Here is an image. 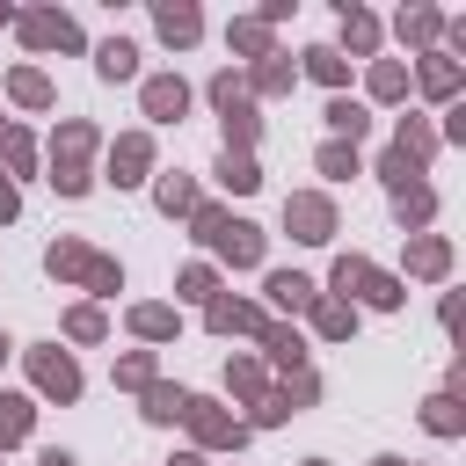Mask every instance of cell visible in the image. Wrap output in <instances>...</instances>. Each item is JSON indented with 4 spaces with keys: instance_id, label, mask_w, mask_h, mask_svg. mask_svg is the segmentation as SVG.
<instances>
[{
    "instance_id": "7a4b0ae2",
    "label": "cell",
    "mask_w": 466,
    "mask_h": 466,
    "mask_svg": "<svg viewBox=\"0 0 466 466\" xmlns=\"http://www.w3.org/2000/svg\"><path fill=\"white\" fill-rule=\"evenodd\" d=\"M51 277H73V284H87V291H116L124 277H116V262L109 255H95V248H80V240H51Z\"/></svg>"
},
{
    "instance_id": "74e56055",
    "label": "cell",
    "mask_w": 466,
    "mask_h": 466,
    "mask_svg": "<svg viewBox=\"0 0 466 466\" xmlns=\"http://www.w3.org/2000/svg\"><path fill=\"white\" fill-rule=\"evenodd\" d=\"M116 386H138V393H146V386H153V357H124V364H116Z\"/></svg>"
},
{
    "instance_id": "52a82bcc",
    "label": "cell",
    "mask_w": 466,
    "mask_h": 466,
    "mask_svg": "<svg viewBox=\"0 0 466 466\" xmlns=\"http://www.w3.org/2000/svg\"><path fill=\"white\" fill-rule=\"evenodd\" d=\"M29 371H36V386H44V393H58V400H73V393H80V371H73V357H66V350H36V357H29Z\"/></svg>"
},
{
    "instance_id": "d590c367",
    "label": "cell",
    "mask_w": 466,
    "mask_h": 466,
    "mask_svg": "<svg viewBox=\"0 0 466 466\" xmlns=\"http://www.w3.org/2000/svg\"><path fill=\"white\" fill-rule=\"evenodd\" d=\"M320 175H335V182H342V175H357V153H350V146L335 138V146L320 153Z\"/></svg>"
},
{
    "instance_id": "9c48e42d",
    "label": "cell",
    "mask_w": 466,
    "mask_h": 466,
    "mask_svg": "<svg viewBox=\"0 0 466 466\" xmlns=\"http://www.w3.org/2000/svg\"><path fill=\"white\" fill-rule=\"evenodd\" d=\"M182 422H197V437H204V444H240V422H233V415H218L211 400H189V408H182Z\"/></svg>"
},
{
    "instance_id": "6da1fadb",
    "label": "cell",
    "mask_w": 466,
    "mask_h": 466,
    "mask_svg": "<svg viewBox=\"0 0 466 466\" xmlns=\"http://www.w3.org/2000/svg\"><path fill=\"white\" fill-rule=\"evenodd\" d=\"M189 226H197V240H211L226 262H240V269H248V262H262V233H255L248 218H226V211H204V204H197V211H189Z\"/></svg>"
},
{
    "instance_id": "4fadbf2b",
    "label": "cell",
    "mask_w": 466,
    "mask_h": 466,
    "mask_svg": "<svg viewBox=\"0 0 466 466\" xmlns=\"http://www.w3.org/2000/svg\"><path fill=\"white\" fill-rule=\"evenodd\" d=\"M269 299H277V306H284V313H299V306H313V299H320V291H313V284H306V277H299V269H277V277H269Z\"/></svg>"
},
{
    "instance_id": "603a6c76",
    "label": "cell",
    "mask_w": 466,
    "mask_h": 466,
    "mask_svg": "<svg viewBox=\"0 0 466 466\" xmlns=\"http://www.w3.org/2000/svg\"><path fill=\"white\" fill-rule=\"evenodd\" d=\"M182 408H189V393H175V386H146V415H153V422H175Z\"/></svg>"
},
{
    "instance_id": "ab89813d",
    "label": "cell",
    "mask_w": 466,
    "mask_h": 466,
    "mask_svg": "<svg viewBox=\"0 0 466 466\" xmlns=\"http://www.w3.org/2000/svg\"><path fill=\"white\" fill-rule=\"evenodd\" d=\"M182 299H211V269H204V262L182 269Z\"/></svg>"
},
{
    "instance_id": "d6986e66",
    "label": "cell",
    "mask_w": 466,
    "mask_h": 466,
    "mask_svg": "<svg viewBox=\"0 0 466 466\" xmlns=\"http://www.w3.org/2000/svg\"><path fill=\"white\" fill-rule=\"evenodd\" d=\"M313 328H320V335H350V328H357V313H350L342 299H313Z\"/></svg>"
},
{
    "instance_id": "f35d334b",
    "label": "cell",
    "mask_w": 466,
    "mask_h": 466,
    "mask_svg": "<svg viewBox=\"0 0 466 466\" xmlns=\"http://www.w3.org/2000/svg\"><path fill=\"white\" fill-rule=\"evenodd\" d=\"M7 167H15V175H29V167H36V146H29V138H15V131H7Z\"/></svg>"
},
{
    "instance_id": "4316f807",
    "label": "cell",
    "mask_w": 466,
    "mask_h": 466,
    "mask_svg": "<svg viewBox=\"0 0 466 466\" xmlns=\"http://www.w3.org/2000/svg\"><path fill=\"white\" fill-rule=\"evenodd\" d=\"M131 328H138L146 342H160V335H175V313H167V306H138V313H131Z\"/></svg>"
},
{
    "instance_id": "f1b7e54d",
    "label": "cell",
    "mask_w": 466,
    "mask_h": 466,
    "mask_svg": "<svg viewBox=\"0 0 466 466\" xmlns=\"http://www.w3.org/2000/svg\"><path fill=\"white\" fill-rule=\"evenodd\" d=\"M306 73H313V80H328V87H342V73H350V66H342L335 51H306Z\"/></svg>"
},
{
    "instance_id": "8fae6325",
    "label": "cell",
    "mask_w": 466,
    "mask_h": 466,
    "mask_svg": "<svg viewBox=\"0 0 466 466\" xmlns=\"http://www.w3.org/2000/svg\"><path fill=\"white\" fill-rule=\"evenodd\" d=\"M182 109H189V87H182L175 73L146 80V116H160V124H167V116H182Z\"/></svg>"
},
{
    "instance_id": "30bf717a",
    "label": "cell",
    "mask_w": 466,
    "mask_h": 466,
    "mask_svg": "<svg viewBox=\"0 0 466 466\" xmlns=\"http://www.w3.org/2000/svg\"><path fill=\"white\" fill-rule=\"evenodd\" d=\"M22 36H29L36 51H44V44H58V51H73V44H80V29H73L66 15H22Z\"/></svg>"
},
{
    "instance_id": "44dd1931",
    "label": "cell",
    "mask_w": 466,
    "mask_h": 466,
    "mask_svg": "<svg viewBox=\"0 0 466 466\" xmlns=\"http://www.w3.org/2000/svg\"><path fill=\"white\" fill-rule=\"evenodd\" d=\"M218 182H226V189H255V182H262V175H255V153H226V160H218Z\"/></svg>"
},
{
    "instance_id": "8d00e7d4",
    "label": "cell",
    "mask_w": 466,
    "mask_h": 466,
    "mask_svg": "<svg viewBox=\"0 0 466 466\" xmlns=\"http://www.w3.org/2000/svg\"><path fill=\"white\" fill-rule=\"evenodd\" d=\"M379 175H386L393 189H408V182L422 175V160H408V153H386V167H379Z\"/></svg>"
},
{
    "instance_id": "7c38bea8",
    "label": "cell",
    "mask_w": 466,
    "mask_h": 466,
    "mask_svg": "<svg viewBox=\"0 0 466 466\" xmlns=\"http://www.w3.org/2000/svg\"><path fill=\"white\" fill-rule=\"evenodd\" d=\"M408 269H415V277H444V269H451V248H444L437 233H422V240L408 248Z\"/></svg>"
},
{
    "instance_id": "83f0119b",
    "label": "cell",
    "mask_w": 466,
    "mask_h": 466,
    "mask_svg": "<svg viewBox=\"0 0 466 466\" xmlns=\"http://www.w3.org/2000/svg\"><path fill=\"white\" fill-rule=\"evenodd\" d=\"M342 29H350V44H357V51H371V44H379V22H371V15H357V7H342Z\"/></svg>"
},
{
    "instance_id": "7dc6e473",
    "label": "cell",
    "mask_w": 466,
    "mask_h": 466,
    "mask_svg": "<svg viewBox=\"0 0 466 466\" xmlns=\"http://www.w3.org/2000/svg\"><path fill=\"white\" fill-rule=\"evenodd\" d=\"M0 22H7V7H0Z\"/></svg>"
},
{
    "instance_id": "b9f144b4",
    "label": "cell",
    "mask_w": 466,
    "mask_h": 466,
    "mask_svg": "<svg viewBox=\"0 0 466 466\" xmlns=\"http://www.w3.org/2000/svg\"><path fill=\"white\" fill-rule=\"evenodd\" d=\"M0 218H15V182L0 175Z\"/></svg>"
},
{
    "instance_id": "7402d4cb",
    "label": "cell",
    "mask_w": 466,
    "mask_h": 466,
    "mask_svg": "<svg viewBox=\"0 0 466 466\" xmlns=\"http://www.w3.org/2000/svg\"><path fill=\"white\" fill-rule=\"evenodd\" d=\"M262 350H269V357H277V364H284V371H291V364H299V357H306V342H299V335H291V328H262Z\"/></svg>"
},
{
    "instance_id": "d4e9b609",
    "label": "cell",
    "mask_w": 466,
    "mask_h": 466,
    "mask_svg": "<svg viewBox=\"0 0 466 466\" xmlns=\"http://www.w3.org/2000/svg\"><path fill=\"white\" fill-rule=\"evenodd\" d=\"M371 95H379V102L408 95V66H393V58H386V66H371Z\"/></svg>"
},
{
    "instance_id": "2e32d148",
    "label": "cell",
    "mask_w": 466,
    "mask_h": 466,
    "mask_svg": "<svg viewBox=\"0 0 466 466\" xmlns=\"http://www.w3.org/2000/svg\"><path fill=\"white\" fill-rule=\"evenodd\" d=\"M153 22H160V36H167V44H189V36L204 29V15H197V7H175V0H167Z\"/></svg>"
},
{
    "instance_id": "484cf974",
    "label": "cell",
    "mask_w": 466,
    "mask_h": 466,
    "mask_svg": "<svg viewBox=\"0 0 466 466\" xmlns=\"http://www.w3.org/2000/svg\"><path fill=\"white\" fill-rule=\"evenodd\" d=\"M393 197H400V218H408V226H422V218L437 211V197H430L422 182H408V189H393Z\"/></svg>"
},
{
    "instance_id": "c3c4849f",
    "label": "cell",
    "mask_w": 466,
    "mask_h": 466,
    "mask_svg": "<svg viewBox=\"0 0 466 466\" xmlns=\"http://www.w3.org/2000/svg\"><path fill=\"white\" fill-rule=\"evenodd\" d=\"M313 466H320V459H313Z\"/></svg>"
},
{
    "instance_id": "5bb4252c",
    "label": "cell",
    "mask_w": 466,
    "mask_h": 466,
    "mask_svg": "<svg viewBox=\"0 0 466 466\" xmlns=\"http://www.w3.org/2000/svg\"><path fill=\"white\" fill-rule=\"evenodd\" d=\"M218 335H240V328H262V313L255 306H240V299H211V313H204Z\"/></svg>"
},
{
    "instance_id": "d6a6232c",
    "label": "cell",
    "mask_w": 466,
    "mask_h": 466,
    "mask_svg": "<svg viewBox=\"0 0 466 466\" xmlns=\"http://www.w3.org/2000/svg\"><path fill=\"white\" fill-rule=\"evenodd\" d=\"M66 335H73V342H95V335H102V313H95V306H73V313H66Z\"/></svg>"
},
{
    "instance_id": "e575fe53",
    "label": "cell",
    "mask_w": 466,
    "mask_h": 466,
    "mask_svg": "<svg viewBox=\"0 0 466 466\" xmlns=\"http://www.w3.org/2000/svg\"><path fill=\"white\" fill-rule=\"evenodd\" d=\"M233 44H240V51H262V58H269V22H233Z\"/></svg>"
},
{
    "instance_id": "3957f363",
    "label": "cell",
    "mask_w": 466,
    "mask_h": 466,
    "mask_svg": "<svg viewBox=\"0 0 466 466\" xmlns=\"http://www.w3.org/2000/svg\"><path fill=\"white\" fill-rule=\"evenodd\" d=\"M87 153H95V124H80V116H73V124L51 138V167H58L51 182H58L66 197H80V189H87Z\"/></svg>"
},
{
    "instance_id": "8992f818",
    "label": "cell",
    "mask_w": 466,
    "mask_h": 466,
    "mask_svg": "<svg viewBox=\"0 0 466 466\" xmlns=\"http://www.w3.org/2000/svg\"><path fill=\"white\" fill-rule=\"evenodd\" d=\"M284 226H291L299 240H328V233H335V204H328V197H284Z\"/></svg>"
},
{
    "instance_id": "f6af8a7d",
    "label": "cell",
    "mask_w": 466,
    "mask_h": 466,
    "mask_svg": "<svg viewBox=\"0 0 466 466\" xmlns=\"http://www.w3.org/2000/svg\"><path fill=\"white\" fill-rule=\"evenodd\" d=\"M0 146H7V124H0Z\"/></svg>"
},
{
    "instance_id": "ffe728a7",
    "label": "cell",
    "mask_w": 466,
    "mask_h": 466,
    "mask_svg": "<svg viewBox=\"0 0 466 466\" xmlns=\"http://www.w3.org/2000/svg\"><path fill=\"white\" fill-rule=\"evenodd\" d=\"M328 124H335L342 138H364V124H371V116H364V109H357L350 95H335V102H328Z\"/></svg>"
},
{
    "instance_id": "ba28073f",
    "label": "cell",
    "mask_w": 466,
    "mask_h": 466,
    "mask_svg": "<svg viewBox=\"0 0 466 466\" xmlns=\"http://www.w3.org/2000/svg\"><path fill=\"white\" fill-rule=\"evenodd\" d=\"M146 160H153V138H146V131L116 138V153H109V182H116V189H124V182H138V175H146Z\"/></svg>"
},
{
    "instance_id": "ac0fdd59",
    "label": "cell",
    "mask_w": 466,
    "mask_h": 466,
    "mask_svg": "<svg viewBox=\"0 0 466 466\" xmlns=\"http://www.w3.org/2000/svg\"><path fill=\"white\" fill-rule=\"evenodd\" d=\"M7 95H15V102H22V109H44V102H51V80H44V73H29V66H22V73H15V80H7Z\"/></svg>"
},
{
    "instance_id": "e0dca14e",
    "label": "cell",
    "mask_w": 466,
    "mask_h": 466,
    "mask_svg": "<svg viewBox=\"0 0 466 466\" xmlns=\"http://www.w3.org/2000/svg\"><path fill=\"white\" fill-rule=\"evenodd\" d=\"M95 66H102V80H131V73H138V51H131V44H124V36H109V44H102V58H95Z\"/></svg>"
},
{
    "instance_id": "836d02e7",
    "label": "cell",
    "mask_w": 466,
    "mask_h": 466,
    "mask_svg": "<svg viewBox=\"0 0 466 466\" xmlns=\"http://www.w3.org/2000/svg\"><path fill=\"white\" fill-rule=\"evenodd\" d=\"M400 36L430 44V36H437V15H430V7H408V15H400Z\"/></svg>"
},
{
    "instance_id": "bcb514c9",
    "label": "cell",
    "mask_w": 466,
    "mask_h": 466,
    "mask_svg": "<svg viewBox=\"0 0 466 466\" xmlns=\"http://www.w3.org/2000/svg\"><path fill=\"white\" fill-rule=\"evenodd\" d=\"M0 357H7V335H0Z\"/></svg>"
},
{
    "instance_id": "4dcf8cb0",
    "label": "cell",
    "mask_w": 466,
    "mask_h": 466,
    "mask_svg": "<svg viewBox=\"0 0 466 466\" xmlns=\"http://www.w3.org/2000/svg\"><path fill=\"white\" fill-rule=\"evenodd\" d=\"M422 87H430V95H451V87H459V66H451V58H430V66H422Z\"/></svg>"
},
{
    "instance_id": "ee69618b",
    "label": "cell",
    "mask_w": 466,
    "mask_h": 466,
    "mask_svg": "<svg viewBox=\"0 0 466 466\" xmlns=\"http://www.w3.org/2000/svg\"><path fill=\"white\" fill-rule=\"evenodd\" d=\"M379 466H400V459H379Z\"/></svg>"
},
{
    "instance_id": "1f68e13d",
    "label": "cell",
    "mask_w": 466,
    "mask_h": 466,
    "mask_svg": "<svg viewBox=\"0 0 466 466\" xmlns=\"http://www.w3.org/2000/svg\"><path fill=\"white\" fill-rule=\"evenodd\" d=\"M160 211H197V189H189L182 175H167V182H160Z\"/></svg>"
},
{
    "instance_id": "7bdbcfd3",
    "label": "cell",
    "mask_w": 466,
    "mask_h": 466,
    "mask_svg": "<svg viewBox=\"0 0 466 466\" xmlns=\"http://www.w3.org/2000/svg\"><path fill=\"white\" fill-rule=\"evenodd\" d=\"M44 466H73V459H66V451H44Z\"/></svg>"
},
{
    "instance_id": "cb8c5ba5",
    "label": "cell",
    "mask_w": 466,
    "mask_h": 466,
    "mask_svg": "<svg viewBox=\"0 0 466 466\" xmlns=\"http://www.w3.org/2000/svg\"><path fill=\"white\" fill-rule=\"evenodd\" d=\"M422 422H430L437 437H459V422H466V415H459V400H451V393H437V400L422 408Z\"/></svg>"
},
{
    "instance_id": "f546056e",
    "label": "cell",
    "mask_w": 466,
    "mask_h": 466,
    "mask_svg": "<svg viewBox=\"0 0 466 466\" xmlns=\"http://www.w3.org/2000/svg\"><path fill=\"white\" fill-rule=\"evenodd\" d=\"M277 87H291V66L284 58H262L255 66V95H277Z\"/></svg>"
},
{
    "instance_id": "60d3db41",
    "label": "cell",
    "mask_w": 466,
    "mask_h": 466,
    "mask_svg": "<svg viewBox=\"0 0 466 466\" xmlns=\"http://www.w3.org/2000/svg\"><path fill=\"white\" fill-rule=\"evenodd\" d=\"M233 393H262V364L240 357V364H233Z\"/></svg>"
},
{
    "instance_id": "5b68a950",
    "label": "cell",
    "mask_w": 466,
    "mask_h": 466,
    "mask_svg": "<svg viewBox=\"0 0 466 466\" xmlns=\"http://www.w3.org/2000/svg\"><path fill=\"white\" fill-rule=\"evenodd\" d=\"M335 291H357V299H371V306H400V284H393L386 269H371L364 255H342V262H335Z\"/></svg>"
},
{
    "instance_id": "277c9868",
    "label": "cell",
    "mask_w": 466,
    "mask_h": 466,
    "mask_svg": "<svg viewBox=\"0 0 466 466\" xmlns=\"http://www.w3.org/2000/svg\"><path fill=\"white\" fill-rule=\"evenodd\" d=\"M211 102L226 109V153H248V146H255V109H248L240 80H233V73H218V80H211Z\"/></svg>"
},
{
    "instance_id": "9a60e30c",
    "label": "cell",
    "mask_w": 466,
    "mask_h": 466,
    "mask_svg": "<svg viewBox=\"0 0 466 466\" xmlns=\"http://www.w3.org/2000/svg\"><path fill=\"white\" fill-rule=\"evenodd\" d=\"M29 415H36V408H29V400H22V393H0V451H7V444H22V437H29Z\"/></svg>"
}]
</instances>
